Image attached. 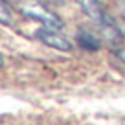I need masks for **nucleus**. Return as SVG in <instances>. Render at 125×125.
Returning <instances> with one entry per match:
<instances>
[{"mask_svg": "<svg viewBox=\"0 0 125 125\" xmlns=\"http://www.w3.org/2000/svg\"><path fill=\"white\" fill-rule=\"evenodd\" d=\"M75 2L79 4V8L83 9V13H85V15H88L90 19L96 20L98 24L107 17V13L103 11L101 2H99V0H75Z\"/></svg>", "mask_w": 125, "mask_h": 125, "instance_id": "obj_3", "label": "nucleus"}, {"mask_svg": "<svg viewBox=\"0 0 125 125\" xmlns=\"http://www.w3.org/2000/svg\"><path fill=\"white\" fill-rule=\"evenodd\" d=\"M114 55H116L121 62H125V46H116L114 48Z\"/></svg>", "mask_w": 125, "mask_h": 125, "instance_id": "obj_6", "label": "nucleus"}, {"mask_svg": "<svg viewBox=\"0 0 125 125\" xmlns=\"http://www.w3.org/2000/svg\"><path fill=\"white\" fill-rule=\"evenodd\" d=\"M116 26H118V31H120L121 39H125V19H120V20H116Z\"/></svg>", "mask_w": 125, "mask_h": 125, "instance_id": "obj_7", "label": "nucleus"}, {"mask_svg": "<svg viewBox=\"0 0 125 125\" xmlns=\"http://www.w3.org/2000/svg\"><path fill=\"white\" fill-rule=\"evenodd\" d=\"M77 42L81 44L85 50H98L99 46H101V42H99V39L94 33H90V31L86 30H79L77 31Z\"/></svg>", "mask_w": 125, "mask_h": 125, "instance_id": "obj_4", "label": "nucleus"}, {"mask_svg": "<svg viewBox=\"0 0 125 125\" xmlns=\"http://www.w3.org/2000/svg\"><path fill=\"white\" fill-rule=\"evenodd\" d=\"M19 8L28 19L42 24V28H50V30H61L62 28V20L37 0H22Z\"/></svg>", "mask_w": 125, "mask_h": 125, "instance_id": "obj_1", "label": "nucleus"}, {"mask_svg": "<svg viewBox=\"0 0 125 125\" xmlns=\"http://www.w3.org/2000/svg\"><path fill=\"white\" fill-rule=\"evenodd\" d=\"M0 22L6 26L11 24V8H9L8 0H0Z\"/></svg>", "mask_w": 125, "mask_h": 125, "instance_id": "obj_5", "label": "nucleus"}, {"mask_svg": "<svg viewBox=\"0 0 125 125\" xmlns=\"http://www.w3.org/2000/svg\"><path fill=\"white\" fill-rule=\"evenodd\" d=\"M35 37L41 41L42 44L53 48L59 52H70L72 50V42L62 35L59 30H50V28H41L35 31Z\"/></svg>", "mask_w": 125, "mask_h": 125, "instance_id": "obj_2", "label": "nucleus"}]
</instances>
